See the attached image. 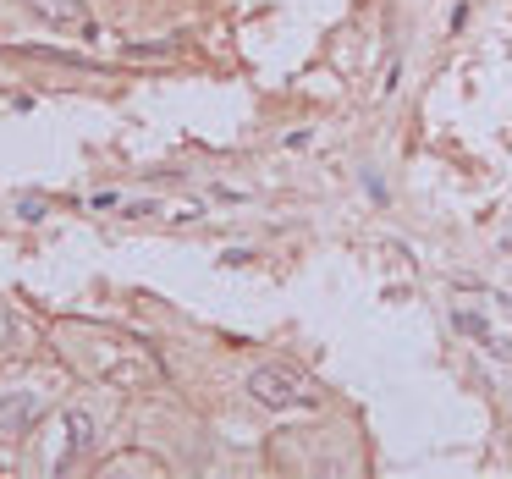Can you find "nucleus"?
<instances>
[{
  "instance_id": "3",
  "label": "nucleus",
  "mask_w": 512,
  "mask_h": 479,
  "mask_svg": "<svg viewBox=\"0 0 512 479\" xmlns=\"http://www.w3.org/2000/svg\"><path fill=\"white\" fill-rule=\"evenodd\" d=\"M61 430H67V446H61V457H56V468H67V463H78L83 452L94 446V419L83 408H72L67 419H61Z\"/></svg>"
},
{
  "instance_id": "1",
  "label": "nucleus",
  "mask_w": 512,
  "mask_h": 479,
  "mask_svg": "<svg viewBox=\"0 0 512 479\" xmlns=\"http://www.w3.org/2000/svg\"><path fill=\"white\" fill-rule=\"evenodd\" d=\"M248 397H254L259 408L281 413V408H292V402L309 397V380H303L298 369H287V364H259L254 375H248Z\"/></svg>"
},
{
  "instance_id": "2",
  "label": "nucleus",
  "mask_w": 512,
  "mask_h": 479,
  "mask_svg": "<svg viewBox=\"0 0 512 479\" xmlns=\"http://www.w3.org/2000/svg\"><path fill=\"white\" fill-rule=\"evenodd\" d=\"M45 413L39 391H0V435H28Z\"/></svg>"
},
{
  "instance_id": "4",
  "label": "nucleus",
  "mask_w": 512,
  "mask_h": 479,
  "mask_svg": "<svg viewBox=\"0 0 512 479\" xmlns=\"http://www.w3.org/2000/svg\"><path fill=\"white\" fill-rule=\"evenodd\" d=\"M28 12L45 17L50 28H89V12H83V0H28Z\"/></svg>"
}]
</instances>
